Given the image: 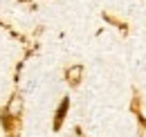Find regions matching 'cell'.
Masks as SVG:
<instances>
[{
	"label": "cell",
	"mask_w": 146,
	"mask_h": 137,
	"mask_svg": "<svg viewBox=\"0 0 146 137\" xmlns=\"http://www.w3.org/2000/svg\"><path fill=\"white\" fill-rule=\"evenodd\" d=\"M68 110H70V97H63V101L58 103L56 115H54V130H61V126H63V121H65Z\"/></svg>",
	"instance_id": "1"
},
{
	"label": "cell",
	"mask_w": 146,
	"mask_h": 137,
	"mask_svg": "<svg viewBox=\"0 0 146 137\" xmlns=\"http://www.w3.org/2000/svg\"><path fill=\"white\" fill-rule=\"evenodd\" d=\"M81 74H83L81 65H74V68L68 70V81H70V86H76V83L81 81Z\"/></svg>",
	"instance_id": "2"
}]
</instances>
